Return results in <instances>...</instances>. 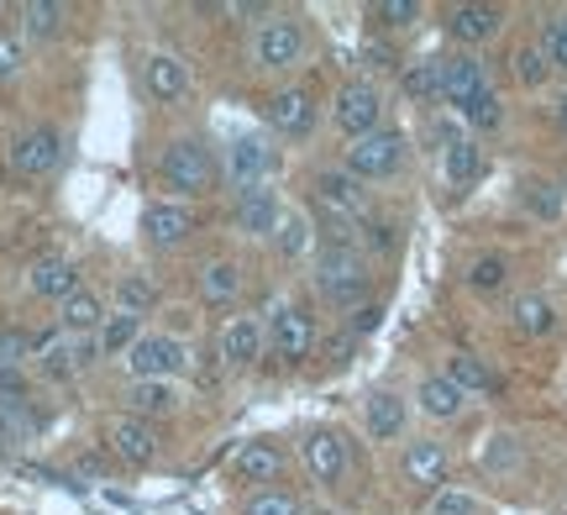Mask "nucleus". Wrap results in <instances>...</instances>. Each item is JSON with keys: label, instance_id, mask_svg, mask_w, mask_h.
<instances>
[{"label": "nucleus", "instance_id": "nucleus-1", "mask_svg": "<svg viewBox=\"0 0 567 515\" xmlns=\"http://www.w3.org/2000/svg\"><path fill=\"white\" fill-rule=\"evenodd\" d=\"M216 185H221V158H216V147L205 143L200 132H184L174 143H163V153H158L163 200L195 206V200H205Z\"/></svg>", "mask_w": 567, "mask_h": 515}, {"label": "nucleus", "instance_id": "nucleus-2", "mask_svg": "<svg viewBox=\"0 0 567 515\" xmlns=\"http://www.w3.org/2000/svg\"><path fill=\"white\" fill-rule=\"evenodd\" d=\"M310 289L316 300L331 310H363L368 295H373V264H368L363 248H321L316 264H310Z\"/></svg>", "mask_w": 567, "mask_h": 515}, {"label": "nucleus", "instance_id": "nucleus-3", "mask_svg": "<svg viewBox=\"0 0 567 515\" xmlns=\"http://www.w3.org/2000/svg\"><path fill=\"white\" fill-rule=\"evenodd\" d=\"M310 59V21L300 11H264L252 27V69L268 80H289Z\"/></svg>", "mask_w": 567, "mask_h": 515}, {"label": "nucleus", "instance_id": "nucleus-4", "mask_svg": "<svg viewBox=\"0 0 567 515\" xmlns=\"http://www.w3.org/2000/svg\"><path fill=\"white\" fill-rule=\"evenodd\" d=\"M405 158H410L405 132L400 126H379V132H368L358 143H347L342 168L352 179H363V185H384V179H394L405 168Z\"/></svg>", "mask_w": 567, "mask_h": 515}, {"label": "nucleus", "instance_id": "nucleus-5", "mask_svg": "<svg viewBox=\"0 0 567 515\" xmlns=\"http://www.w3.org/2000/svg\"><path fill=\"white\" fill-rule=\"evenodd\" d=\"M268 352L279 358L284 369H300L305 358L316 352V310L300 306V300H279V306L268 310Z\"/></svg>", "mask_w": 567, "mask_h": 515}, {"label": "nucleus", "instance_id": "nucleus-6", "mask_svg": "<svg viewBox=\"0 0 567 515\" xmlns=\"http://www.w3.org/2000/svg\"><path fill=\"white\" fill-rule=\"evenodd\" d=\"M310 195H316V216H331V222H347V227H358L368 216V185L352 179L342 164L316 168L310 174Z\"/></svg>", "mask_w": 567, "mask_h": 515}, {"label": "nucleus", "instance_id": "nucleus-7", "mask_svg": "<svg viewBox=\"0 0 567 515\" xmlns=\"http://www.w3.org/2000/svg\"><path fill=\"white\" fill-rule=\"evenodd\" d=\"M331 126L342 132L347 143L379 132V126H384V90L373 80H347L342 90H337V101H331Z\"/></svg>", "mask_w": 567, "mask_h": 515}, {"label": "nucleus", "instance_id": "nucleus-8", "mask_svg": "<svg viewBox=\"0 0 567 515\" xmlns=\"http://www.w3.org/2000/svg\"><path fill=\"white\" fill-rule=\"evenodd\" d=\"M274 147L268 137L258 132H237L231 143L221 147V185L237 195V189H252V185H268V174H274Z\"/></svg>", "mask_w": 567, "mask_h": 515}, {"label": "nucleus", "instance_id": "nucleus-9", "mask_svg": "<svg viewBox=\"0 0 567 515\" xmlns=\"http://www.w3.org/2000/svg\"><path fill=\"white\" fill-rule=\"evenodd\" d=\"M195 231H200V216L195 206H179V200H147L142 206V243L153 253H179L195 243Z\"/></svg>", "mask_w": 567, "mask_h": 515}, {"label": "nucleus", "instance_id": "nucleus-10", "mask_svg": "<svg viewBox=\"0 0 567 515\" xmlns=\"http://www.w3.org/2000/svg\"><path fill=\"white\" fill-rule=\"evenodd\" d=\"M264 122L279 132L284 143H305L316 122H321V105H316V90L310 84H284L264 101Z\"/></svg>", "mask_w": 567, "mask_h": 515}, {"label": "nucleus", "instance_id": "nucleus-11", "mask_svg": "<svg viewBox=\"0 0 567 515\" xmlns=\"http://www.w3.org/2000/svg\"><path fill=\"white\" fill-rule=\"evenodd\" d=\"M122 363L132 379H174L179 384V373L189 369V348L174 331H142V342L126 352Z\"/></svg>", "mask_w": 567, "mask_h": 515}, {"label": "nucleus", "instance_id": "nucleus-12", "mask_svg": "<svg viewBox=\"0 0 567 515\" xmlns=\"http://www.w3.org/2000/svg\"><path fill=\"white\" fill-rule=\"evenodd\" d=\"M268 352V327H264V316H231L221 331H216V358H221L231 373H247V369H258V358Z\"/></svg>", "mask_w": 567, "mask_h": 515}, {"label": "nucleus", "instance_id": "nucleus-13", "mask_svg": "<svg viewBox=\"0 0 567 515\" xmlns=\"http://www.w3.org/2000/svg\"><path fill=\"white\" fill-rule=\"evenodd\" d=\"M284 468H289V457H284V447L274 442V436L243 442V447L231 453V463H226L231 484H247V490H274V484L284 478Z\"/></svg>", "mask_w": 567, "mask_h": 515}, {"label": "nucleus", "instance_id": "nucleus-14", "mask_svg": "<svg viewBox=\"0 0 567 515\" xmlns=\"http://www.w3.org/2000/svg\"><path fill=\"white\" fill-rule=\"evenodd\" d=\"M63 164V132L59 126H27L11 143V174L17 179H48Z\"/></svg>", "mask_w": 567, "mask_h": 515}, {"label": "nucleus", "instance_id": "nucleus-15", "mask_svg": "<svg viewBox=\"0 0 567 515\" xmlns=\"http://www.w3.org/2000/svg\"><path fill=\"white\" fill-rule=\"evenodd\" d=\"M300 457H305V468H310V478H316L321 490H337V484L347 478V468H352L347 436L337 432V426H316V432H305Z\"/></svg>", "mask_w": 567, "mask_h": 515}, {"label": "nucleus", "instance_id": "nucleus-16", "mask_svg": "<svg viewBox=\"0 0 567 515\" xmlns=\"http://www.w3.org/2000/svg\"><path fill=\"white\" fill-rule=\"evenodd\" d=\"M137 74H142V95L153 105H179L189 95V63L179 53H168V48H147Z\"/></svg>", "mask_w": 567, "mask_h": 515}, {"label": "nucleus", "instance_id": "nucleus-17", "mask_svg": "<svg viewBox=\"0 0 567 515\" xmlns=\"http://www.w3.org/2000/svg\"><path fill=\"white\" fill-rule=\"evenodd\" d=\"M446 474H452V457L436 436H415L405 442V453H400V478H405L410 490H421V495H436L446 490Z\"/></svg>", "mask_w": 567, "mask_h": 515}, {"label": "nucleus", "instance_id": "nucleus-18", "mask_svg": "<svg viewBox=\"0 0 567 515\" xmlns=\"http://www.w3.org/2000/svg\"><path fill=\"white\" fill-rule=\"evenodd\" d=\"M105 447L126 468H147V463H158V426L122 411V415H111V426H105Z\"/></svg>", "mask_w": 567, "mask_h": 515}, {"label": "nucleus", "instance_id": "nucleus-19", "mask_svg": "<svg viewBox=\"0 0 567 515\" xmlns=\"http://www.w3.org/2000/svg\"><path fill=\"white\" fill-rule=\"evenodd\" d=\"M279 216H284V200L274 185H252L231 195V227L243 231V237H274Z\"/></svg>", "mask_w": 567, "mask_h": 515}, {"label": "nucleus", "instance_id": "nucleus-20", "mask_svg": "<svg viewBox=\"0 0 567 515\" xmlns=\"http://www.w3.org/2000/svg\"><path fill=\"white\" fill-rule=\"evenodd\" d=\"M38 358L48 379H74L90 363H101V348H95V337H63V331H53V337H38Z\"/></svg>", "mask_w": 567, "mask_h": 515}, {"label": "nucleus", "instance_id": "nucleus-21", "mask_svg": "<svg viewBox=\"0 0 567 515\" xmlns=\"http://www.w3.org/2000/svg\"><path fill=\"white\" fill-rule=\"evenodd\" d=\"M484 90H488V69L478 53H452V59H442V101L452 105L457 116H463Z\"/></svg>", "mask_w": 567, "mask_h": 515}, {"label": "nucleus", "instance_id": "nucleus-22", "mask_svg": "<svg viewBox=\"0 0 567 515\" xmlns=\"http://www.w3.org/2000/svg\"><path fill=\"white\" fill-rule=\"evenodd\" d=\"M446 38L463 42V48H478V42L499 38V27H505V6H484V0H467V6H446Z\"/></svg>", "mask_w": 567, "mask_h": 515}, {"label": "nucleus", "instance_id": "nucleus-23", "mask_svg": "<svg viewBox=\"0 0 567 515\" xmlns=\"http://www.w3.org/2000/svg\"><path fill=\"white\" fill-rule=\"evenodd\" d=\"M243 289H247L243 258H205L195 268V295H200L205 306H231V300H243Z\"/></svg>", "mask_w": 567, "mask_h": 515}, {"label": "nucleus", "instance_id": "nucleus-24", "mask_svg": "<svg viewBox=\"0 0 567 515\" xmlns=\"http://www.w3.org/2000/svg\"><path fill=\"white\" fill-rule=\"evenodd\" d=\"M184 390L174 379H132L122 390V405L126 415H137V421H168V415L179 411Z\"/></svg>", "mask_w": 567, "mask_h": 515}, {"label": "nucleus", "instance_id": "nucleus-25", "mask_svg": "<svg viewBox=\"0 0 567 515\" xmlns=\"http://www.w3.org/2000/svg\"><path fill=\"white\" fill-rule=\"evenodd\" d=\"M405 426H410V405L394 390L363 394V432H368V442H400Z\"/></svg>", "mask_w": 567, "mask_h": 515}, {"label": "nucleus", "instance_id": "nucleus-26", "mask_svg": "<svg viewBox=\"0 0 567 515\" xmlns=\"http://www.w3.org/2000/svg\"><path fill=\"white\" fill-rule=\"evenodd\" d=\"M27 289L38 295V300H53V306H63L80 285V268L69 264V258H59V253H48V258H38V264L27 268Z\"/></svg>", "mask_w": 567, "mask_h": 515}, {"label": "nucleus", "instance_id": "nucleus-27", "mask_svg": "<svg viewBox=\"0 0 567 515\" xmlns=\"http://www.w3.org/2000/svg\"><path fill=\"white\" fill-rule=\"evenodd\" d=\"M484 168H488L484 164V147L473 143V137H457V143L442 153V179H446V189H452V195H467V189L484 179Z\"/></svg>", "mask_w": 567, "mask_h": 515}, {"label": "nucleus", "instance_id": "nucleus-28", "mask_svg": "<svg viewBox=\"0 0 567 515\" xmlns=\"http://www.w3.org/2000/svg\"><path fill=\"white\" fill-rule=\"evenodd\" d=\"M105 300L95 295V289H74L69 300L59 306V331L63 337H95V331L105 327Z\"/></svg>", "mask_w": 567, "mask_h": 515}, {"label": "nucleus", "instance_id": "nucleus-29", "mask_svg": "<svg viewBox=\"0 0 567 515\" xmlns=\"http://www.w3.org/2000/svg\"><path fill=\"white\" fill-rule=\"evenodd\" d=\"M415 405H421V415H431V421H457V415L467 411V394L446 379V373H425L421 384H415Z\"/></svg>", "mask_w": 567, "mask_h": 515}, {"label": "nucleus", "instance_id": "nucleus-30", "mask_svg": "<svg viewBox=\"0 0 567 515\" xmlns=\"http://www.w3.org/2000/svg\"><path fill=\"white\" fill-rule=\"evenodd\" d=\"M515 195H520V206H526V216H536V222H547V227L567 216V189L557 185V179H547V174H526Z\"/></svg>", "mask_w": 567, "mask_h": 515}, {"label": "nucleus", "instance_id": "nucleus-31", "mask_svg": "<svg viewBox=\"0 0 567 515\" xmlns=\"http://www.w3.org/2000/svg\"><path fill=\"white\" fill-rule=\"evenodd\" d=\"M557 306H551V295H536V289H526V295H515L509 300V327L520 331V337H551L557 331Z\"/></svg>", "mask_w": 567, "mask_h": 515}, {"label": "nucleus", "instance_id": "nucleus-32", "mask_svg": "<svg viewBox=\"0 0 567 515\" xmlns=\"http://www.w3.org/2000/svg\"><path fill=\"white\" fill-rule=\"evenodd\" d=\"M268 243H274V253H279L284 264H295V258H305V253L316 248L321 237H316V222H310V216H305L300 206H284L279 231H274Z\"/></svg>", "mask_w": 567, "mask_h": 515}, {"label": "nucleus", "instance_id": "nucleus-33", "mask_svg": "<svg viewBox=\"0 0 567 515\" xmlns=\"http://www.w3.org/2000/svg\"><path fill=\"white\" fill-rule=\"evenodd\" d=\"M446 379H452V384H457V390L463 394H494L499 390V373L488 369L484 358H478V352H446Z\"/></svg>", "mask_w": 567, "mask_h": 515}, {"label": "nucleus", "instance_id": "nucleus-34", "mask_svg": "<svg viewBox=\"0 0 567 515\" xmlns=\"http://www.w3.org/2000/svg\"><path fill=\"white\" fill-rule=\"evenodd\" d=\"M142 316H132V310H111L105 316V327L95 331V348H101V358H126V352L142 342Z\"/></svg>", "mask_w": 567, "mask_h": 515}, {"label": "nucleus", "instance_id": "nucleus-35", "mask_svg": "<svg viewBox=\"0 0 567 515\" xmlns=\"http://www.w3.org/2000/svg\"><path fill=\"white\" fill-rule=\"evenodd\" d=\"M69 27V6H59V0H27L21 6V32L32 42H53Z\"/></svg>", "mask_w": 567, "mask_h": 515}, {"label": "nucleus", "instance_id": "nucleus-36", "mask_svg": "<svg viewBox=\"0 0 567 515\" xmlns=\"http://www.w3.org/2000/svg\"><path fill=\"white\" fill-rule=\"evenodd\" d=\"M400 90H405V101H415V105L442 101V59H415L405 74H400Z\"/></svg>", "mask_w": 567, "mask_h": 515}, {"label": "nucleus", "instance_id": "nucleus-37", "mask_svg": "<svg viewBox=\"0 0 567 515\" xmlns=\"http://www.w3.org/2000/svg\"><path fill=\"white\" fill-rule=\"evenodd\" d=\"M363 17L373 21L379 32H405V27H415V21L425 17V6L421 0H373Z\"/></svg>", "mask_w": 567, "mask_h": 515}, {"label": "nucleus", "instance_id": "nucleus-38", "mask_svg": "<svg viewBox=\"0 0 567 515\" xmlns=\"http://www.w3.org/2000/svg\"><path fill=\"white\" fill-rule=\"evenodd\" d=\"M237 515H305V505H300V495H295V490L274 484V490H247L243 511H237Z\"/></svg>", "mask_w": 567, "mask_h": 515}, {"label": "nucleus", "instance_id": "nucleus-39", "mask_svg": "<svg viewBox=\"0 0 567 515\" xmlns=\"http://www.w3.org/2000/svg\"><path fill=\"white\" fill-rule=\"evenodd\" d=\"M509 285V258L505 253H478L473 264H467V289H478V295H499Z\"/></svg>", "mask_w": 567, "mask_h": 515}, {"label": "nucleus", "instance_id": "nucleus-40", "mask_svg": "<svg viewBox=\"0 0 567 515\" xmlns=\"http://www.w3.org/2000/svg\"><path fill=\"white\" fill-rule=\"evenodd\" d=\"M515 80L526 84V90H542V84L551 80L547 42H520V48H515Z\"/></svg>", "mask_w": 567, "mask_h": 515}, {"label": "nucleus", "instance_id": "nucleus-41", "mask_svg": "<svg viewBox=\"0 0 567 515\" xmlns=\"http://www.w3.org/2000/svg\"><path fill=\"white\" fill-rule=\"evenodd\" d=\"M153 306H158V285H153V279H142V274H126L122 285H116V310L147 316Z\"/></svg>", "mask_w": 567, "mask_h": 515}, {"label": "nucleus", "instance_id": "nucleus-42", "mask_svg": "<svg viewBox=\"0 0 567 515\" xmlns=\"http://www.w3.org/2000/svg\"><path fill=\"white\" fill-rule=\"evenodd\" d=\"M425 515H484V499L473 495V490H463V484H446V490L431 495Z\"/></svg>", "mask_w": 567, "mask_h": 515}, {"label": "nucleus", "instance_id": "nucleus-43", "mask_svg": "<svg viewBox=\"0 0 567 515\" xmlns=\"http://www.w3.org/2000/svg\"><path fill=\"white\" fill-rule=\"evenodd\" d=\"M463 122L473 126V132H499V122H505V101H499V90H494V84H488L484 95H478V101L467 105V111H463Z\"/></svg>", "mask_w": 567, "mask_h": 515}, {"label": "nucleus", "instance_id": "nucleus-44", "mask_svg": "<svg viewBox=\"0 0 567 515\" xmlns=\"http://www.w3.org/2000/svg\"><path fill=\"white\" fill-rule=\"evenodd\" d=\"M38 352V337L21 327H0V369H21Z\"/></svg>", "mask_w": 567, "mask_h": 515}, {"label": "nucleus", "instance_id": "nucleus-45", "mask_svg": "<svg viewBox=\"0 0 567 515\" xmlns=\"http://www.w3.org/2000/svg\"><path fill=\"white\" fill-rule=\"evenodd\" d=\"M515 463H520V436H509V432L488 436V447H484V468H488V474H509Z\"/></svg>", "mask_w": 567, "mask_h": 515}, {"label": "nucleus", "instance_id": "nucleus-46", "mask_svg": "<svg viewBox=\"0 0 567 515\" xmlns=\"http://www.w3.org/2000/svg\"><path fill=\"white\" fill-rule=\"evenodd\" d=\"M38 426V415L27 411V400H0V436H27Z\"/></svg>", "mask_w": 567, "mask_h": 515}, {"label": "nucleus", "instance_id": "nucleus-47", "mask_svg": "<svg viewBox=\"0 0 567 515\" xmlns=\"http://www.w3.org/2000/svg\"><path fill=\"white\" fill-rule=\"evenodd\" d=\"M542 42H547V53H551V69H563L567 74V11L547 21V38Z\"/></svg>", "mask_w": 567, "mask_h": 515}, {"label": "nucleus", "instance_id": "nucleus-48", "mask_svg": "<svg viewBox=\"0 0 567 515\" xmlns=\"http://www.w3.org/2000/svg\"><path fill=\"white\" fill-rule=\"evenodd\" d=\"M352 352H358V337L342 327L331 342H326V363H331V369H347V363H352Z\"/></svg>", "mask_w": 567, "mask_h": 515}, {"label": "nucleus", "instance_id": "nucleus-49", "mask_svg": "<svg viewBox=\"0 0 567 515\" xmlns=\"http://www.w3.org/2000/svg\"><path fill=\"white\" fill-rule=\"evenodd\" d=\"M379 321H384V306H373V300H368L363 310H352V321H347V331H352V337L363 342V337H373V331H379Z\"/></svg>", "mask_w": 567, "mask_h": 515}, {"label": "nucleus", "instance_id": "nucleus-50", "mask_svg": "<svg viewBox=\"0 0 567 515\" xmlns=\"http://www.w3.org/2000/svg\"><path fill=\"white\" fill-rule=\"evenodd\" d=\"M21 59H27V53H21V42L0 32V84L17 80V74H21Z\"/></svg>", "mask_w": 567, "mask_h": 515}, {"label": "nucleus", "instance_id": "nucleus-51", "mask_svg": "<svg viewBox=\"0 0 567 515\" xmlns=\"http://www.w3.org/2000/svg\"><path fill=\"white\" fill-rule=\"evenodd\" d=\"M27 394V373L21 369H0V400H21Z\"/></svg>", "mask_w": 567, "mask_h": 515}, {"label": "nucleus", "instance_id": "nucleus-52", "mask_svg": "<svg viewBox=\"0 0 567 515\" xmlns=\"http://www.w3.org/2000/svg\"><path fill=\"white\" fill-rule=\"evenodd\" d=\"M551 126L567 137V90H557V95H551Z\"/></svg>", "mask_w": 567, "mask_h": 515}]
</instances>
